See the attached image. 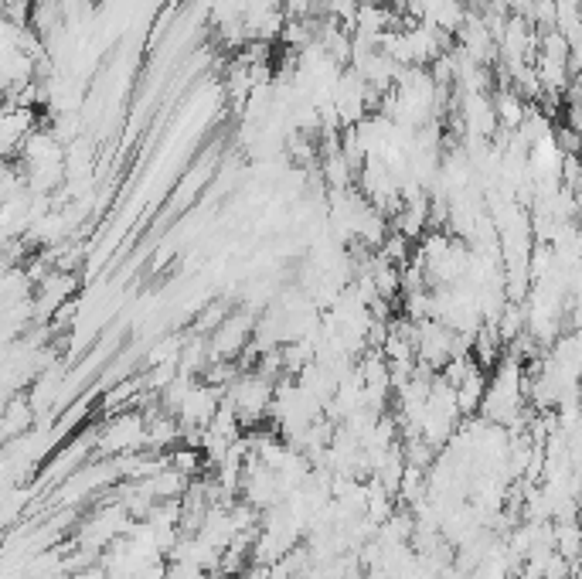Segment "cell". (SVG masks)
<instances>
[{
  "label": "cell",
  "instance_id": "1",
  "mask_svg": "<svg viewBox=\"0 0 582 579\" xmlns=\"http://www.w3.org/2000/svg\"><path fill=\"white\" fill-rule=\"evenodd\" d=\"M525 399H528V375L521 368V358L504 355L497 368L487 379L484 402H480V419L494 426H504V430H525Z\"/></svg>",
  "mask_w": 582,
  "mask_h": 579
},
{
  "label": "cell",
  "instance_id": "2",
  "mask_svg": "<svg viewBox=\"0 0 582 579\" xmlns=\"http://www.w3.org/2000/svg\"><path fill=\"white\" fill-rule=\"evenodd\" d=\"M273 396H276V382L269 379V375L259 372L256 365L239 368V375L225 385V402H229L235 413H239L246 430H256V426L269 423Z\"/></svg>",
  "mask_w": 582,
  "mask_h": 579
},
{
  "label": "cell",
  "instance_id": "3",
  "mask_svg": "<svg viewBox=\"0 0 582 579\" xmlns=\"http://www.w3.org/2000/svg\"><path fill=\"white\" fill-rule=\"evenodd\" d=\"M137 522V518L126 511L123 501H109V505H99L92 508L86 518H82L79 525H75L72 532V542L79 545V549H89L96 552V556H103V552L113 545L116 539H123L126 532H130V525Z\"/></svg>",
  "mask_w": 582,
  "mask_h": 579
},
{
  "label": "cell",
  "instance_id": "4",
  "mask_svg": "<svg viewBox=\"0 0 582 579\" xmlns=\"http://www.w3.org/2000/svg\"><path fill=\"white\" fill-rule=\"evenodd\" d=\"M147 450V416L137 409H126V413H113L99 426V457H123V453H140Z\"/></svg>",
  "mask_w": 582,
  "mask_h": 579
},
{
  "label": "cell",
  "instance_id": "5",
  "mask_svg": "<svg viewBox=\"0 0 582 579\" xmlns=\"http://www.w3.org/2000/svg\"><path fill=\"white\" fill-rule=\"evenodd\" d=\"M116 481H123L116 457L92 460V464L79 467V471H75L69 481L58 484L55 498H58V505H62V508H75V505H82V501H89L96 491H103V488H109V484H116Z\"/></svg>",
  "mask_w": 582,
  "mask_h": 579
},
{
  "label": "cell",
  "instance_id": "6",
  "mask_svg": "<svg viewBox=\"0 0 582 579\" xmlns=\"http://www.w3.org/2000/svg\"><path fill=\"white\" fill-rule=\"evenodd\" d=\"M38 423V413L35 406H31L28 396H11L4 406V443L7 440H18V436L31 433Z\"/></svg>",
  "mask_w": 582,
  "mask_h": 579
},
{
  "label": "cell",
  "instance_id": "7",
  "mask_svg": "<svg viewBox=\"0 0 582 579\" xmlns=\"http://www.w3.org/2000/svg\"><path fill=\"white\" fill-rule=\"evenodd\" d=\"M167 579H215L208 569L188 566V562H167Z\"/></svg>",
  "mask_w": 582,
  "mask_h": 579
},
{
  "label": "cell",
  "instance_id": "8",
  "mask_svg": "<svg viewBox=\"0 0 582 579\" xmlns=\"http://www.w3.org/2000/svg\"><path fill=\"white\" fill-rule=\"evenodd\" d=\"M375 4H382V0H358V7H375Z\"/></svg>",
  "mask_w": 582,
  "mask_h": 579
}]
</instances>
